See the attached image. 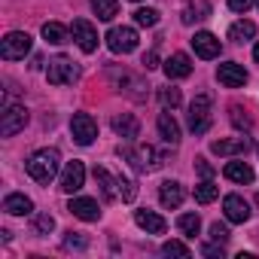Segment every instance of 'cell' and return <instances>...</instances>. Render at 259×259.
Instances as JSON below:
<instances>
[{
	"label": "cell",
	"instance_id": "cell-1",
	"mask_svg": "<svg viewBox=\"0 0 259 259\" xmlns=\"http://www.w3.org/2000/svg\"><path fill=\"white\" fill-rule=\"evenodd\" d=\"M58 150H37L31 159H28V174L37 180V183H49L55 174H58Z\"/></svg>",
	"mask_w": 259,
	"mask_h": 259
},
{
	"label": "cell",
	"instance_id": "cell-2",
	"mask_svg": "<svg viewBox=\"0 0 259 259\" xmlns=\"http://www.w3.org/2000/svg\"><path fill=\"white\" fill-rule=\"evenodd\" d=\"M213 116H210V95H195L192 107H189V128L195 135H204L210 128Z\"/></svg>",
	"mask_w": 259,
	"mask_h": 259
},
{
	"label": "cell",
	"instance_id": "cell-3",
	"mask_svg": "<svg viewBox=\"0 0 259 259\" xmlns=\"http://www.w3.org/2000/svg\"><path fill=\"white\" fill-rule=\"evenodd\" d=\"M119 156H125L138 171H156V168L165 165L162 153H156L153 147H141V150H128V147H125V150H119Z\"/></svg>",
	"mask_w": 259,
	"mask_h": 259
},
{
	"label": "cell",
	"instance_id": "cell-4",
	"mask_svg": "<svg viewBox=\"0 0 259 259\" xmlns=\"http://www.w3.org/2000/svg\"><path fill=\"white\" fill-rule=\"evenodd\" d=\"M31 52V37L25 31H13L4 37V43H0V55H4L7 61H19Z\"/></svg>",
	"mask_w": 259,
	"mask_h": 259
},
{
	"label": "cell",
	"instance_id": "cell-5",
	"mask_svg": "<svg viewBox=\"0 0 259 259\" xmlns=\"http://www.w3.org/2000/svg\"><path fill=\"white\" fill-rule=\"evenodd\" d=\"M107 46H110V52H116V55L135 52V49H138V31H135V28H110Z\"/></svg>",
	"mask_w": 259,
	"mask_h": 259
},
{
	"label": "cell",
	"instance_id": "cell-6",
	"mask_svg": "<svg viewBox=\"0 0 259 259\" xmlns=\"http://www.w3.org/2000/svg\"><path fill=\"white\" fill-rule=\"evenodd\" d=\"M28 125V110L25 107H7L4 113H0V135L4 138H13V135H19L22 128Z\"/></svg>",
	"mask_w": 259,
	"mask_h": 259
},
{
	"label": "cell",
	"instance_id": "cell-7",
	"mask_svg": "<svg viewBox=\"0 0 259 259\" xmlns=\"http://www.w3.org/2000/svg\"><path fill=\"white\" fill-rule=\"evenodd\" d=\"M70 135H73V141H76L79 147H89V144L98 138V125H95V119H92L89 113H76L73 122H70Z\"/></svg>",
	"mask_w": 259,
	"mask_h": 259
},
{
	"label": "cell",
	"instance_id": "cell-8",
	"mask_svg": "<svg viewBox=\"0 0 259 259\" xmlns=\"http://www.w3.org/2000/svg\"><path fill=\"white\" fill-rule=\"evenodd\" d=\"M46 79H49L52 85H67V82H73V79H76V67H73V61H67L64 55L52 58L49 67H46Z\"/></svg>",
	"mask_w": 259,
	"mask_h": 259
},
{
	"label": "cell",
	"instance_id": "cell-9",
	"mask_svg": "<svg viewBox=\"0 0 259 259\" xmlns=\"http://www.w3.org/2000/svg\"><path fill=\"white\" fill-rule=\"evenodd\" d=\"M82 183H85V165H82V162H76V159H73V162H67V165H64V171H61V189L73 195V192H79V189H82Z\"/></svg>",
	"mask_w": 259,
	"mask_h": 259
},
{
	"label": "cell",
	"instance_id": "cell-10",
	"mask_svg": "<svg viewBox=\"0 0 259 259\" xmlns=\"http://www.w3.org/2000/svg\"><path fill=\"white\" fill-rule=\"evenodd\" d=\"M70 31H73V40H76V46H79L82 52H95V49H98V31H95L85 19H76V22L70 25Z\"/></svg>",
	"mask_w": 259,
	"mask_h": 259
},
{
	"label": "cell",
	"instance_id": "cell-11",
	"mask_svg": "<svg viewBox=\"0 0 259 259\" xmlns=\"http://www.w3.org/2000/svg\"><path fill=\"white\" fill-rule=\"evenodd\" d=\"M253 144H250V138H223V141H213L210 144V150L217 153V156H244L247 150H250Z\"/></svg>",
	"mask_w": 259,
	"mask_h": 259
},
{
	"label": "cell",
	"instance_id": "cell-12",
	"mask_svg": "<svg viewBox=\"0 0 259 259\" xmlns=\"http://www.w3.org/2000/svg\"><path fill=\"white\" fill-rule=\"evenodd\" d=\"M192 49H195V55L198 58H220V40L213 37V34H207V31H198L195 37H192Z\"/></svg>",
	"mask_w": 259,
	"mask_h": 259
},
{
	"label": "cell",
	"instance_id": "cell-13",
	"mask_svg": "<svg viewBox=\"0 0 259 259\" xmlns=\"http://www.w3.org/2000/svg\"><path fill=\"white\" fill-rule=\"evenodd\" d=\"M217 79H220L226 89H238V85L247 82V70H244L241 64H235V61H226V64H220Z\"/></svg>",
	"mask_w": 259,
	"mask_h": 259
},
{
	"label": "cell",
	"instance_id": "cell-14",
	"mask_svg": "<svg viewBox=\"0 0 259 259\" xmlns=\"http://www.w3.org/2000/svg\"><path fill=\"white\" fill-rule=\"evenodd\" d=\"M223 210H226L229 223H247L250 220V204L241 195H226L223 198Z\"/></svg>",
	"mask_w": 259,
	"mask_h": 259
},
{
	"label": "cell",
	"instance_id": "cell-15",
	"mask_svg": "<svg viewBox=\"0 0 259 259\" xmlns=\"http://www.w3.org/2000/svg\"><path fill=\"white\" fill-rule=\"evenodd\" d=\"M113 132H116L119 138H125V141H135V138L141 135V122H138L132 113H116V116H113Z\"/></svg>",
	"mask_w": 259,
	"mask_h": 259
},
{
	"label": "cell",
	"instance_id": "cell-16",
	"mask_svg": "<svg viewBox=\"0 0 259 259\" xmlns=\"http://www.w3.org/2000/svg\"><path fill=\"white\" fill-rule=\"evenodd\" d=\"M165 73H168V79H183V76H189V73H192V61H189V55L174 52V55L165 61Z\"/></svg>",
	"mask_w": 259,
	"mask_h": 259
},
{
	"label": "cell",
	"instance_id": "cell-17",
	"mask_svg": "<svg viewBox=\"0 0 259 259\" xmlns=\"http://www.w3.org/2000/svg\"><path fill=\"white\" fill-rule=\"evenodd\" d=\"M183 198H186V192H183V186H180L177 180H165V183L159 186V201H162L165 207H180Z\"/></svg>",
	"mask_w": 259,
	"mask_h": 259
},
{
	"label": "cell",
	"instance_id": "cell-18",
	"mask_svg": "<svg viewBox=\"0 0 259 259\" xmlns=\"http://www.w3.org/2000/svg\"><path fill=\"white\" fill-rule=\"evenodd\" d=\"M67 210H70L73 217L85 220V223H95V220L101 217V210H98V201H92V198H70Z\"/></svg>",
	"mask_w": 259,
	"mask_h": 259
},
{
	"label": "cell",
	"instance_id": "cell-19",
	"mask_svg": "<svg viewBox=\"0 0 259 259\" xmlns=\"http://www.w3.org/2000/svg\"><path fill=\"white\" fill-rule=\"evenodd\" d=\"M135 223H138L141 229H147L150 235H165V229H168V223H165L159 213H153V210H138V213H135Z\"/></svg>",
	"mask_w": 259,
	"mask_h": 259
},
{
	"label": "cell",
	"instance_id": "cell-20",
	"mask_svg": "<svg viewBox=\"0 0 259 259\" xmlns=\"http://www.w3.org/2000/svg\"><path fill=\"white\" fill-rule=\"evenodd\" d=\"M159 135H162V141L171 144V147L180 144V125L174 122L171 113H162V116H159Z\"/></svg>",
	"mask_w": 259,
	"mask_h": 259
},
{
	"label": "cell",
	"instance_id": "cell-21",
	"mask_svg": "<svg viewBox=\"0 0 259 259\" xmlns=\"http://www.w3.org/2000/svg\"><path fill=\"white\" fill-rule=\"evenodd\" d=\"M95 180H98V186H101V195L107 198V201H113L116 195H119V177H113L107 168H95Z\"/></svg>",
	"mask_w": 259,
	"mask_h": 259
},
{
	"label": "cell",
	"instance_id": "cell-22",
	"mask_svg": "<svg viewBox=\"0 0 259 259\" xmlns=\"http://www.w3.org/2000/svg\"><path fill=\"white\" fill-rule=\"evenodd\" d=\"M4 210H7V213H13V217H25V213H31V210H34V204H31V198H28V195L13 192V195H7V198H4Z\"/></svg>",
	"mask_w": 259,
	"mask_h": 259
},
{
	"label": "cell",
	"instance_id": "cell-23",
	"mask_svg": "<svg viewBox=\"0 0 259 259\" xmlns=\"http://www.w3.org/2000/svg\"><path fill=\"white\" fill-rule=\"evenodd\" d=\"M226 177L232 183H253V168L247 162H229L226 165Z\"/></svg>",
	"mask_w": 259,
	"mask_h": 259
},
{
	"label": "cell",
	"instance_id": "cell-24",
	"mask_svg": "<svg viewBox=\"0 0 259 259\" xmlns=\"http://www.w3.org/2000/svg\"><path fill=\"white\" fill-rule=\"evenodd\" d=\"M92 10H95V16L101 22H110V19L119 16V4H116V0H92Z\"/></svg>",
	"mask_w": 259,
	"mask_h": 259
},
{
	"label": "cell",
	"instance_id": "cell-25",
	"mask_svg": "<svg viewBox=\"0 0 259 259\" xmlns=\"http://www.w3.org/2000/svg\"><path fill=\"white\" fill-rule=\"evenodd\" d=\"M253 34H256V25L247 22V19H244V22H235V25L229 28V40H235V43H244V40H250Z\"/></svg>",
	"mask_w": 259,
	"mask_h": 259
},
{
	"label": "cell",
	"instance_id": "cell-26",
	"mask_svg": "<svg viewBox=\"0 0 259 259\" xmlns=\"http://www.w3.org/2000/svg\"><path fill=\"white\" fill-rule=\"evenodd\" d=\"M43 37H46L49 43L61 46V43H67V28L58 25V22H46V25H43Z\"/></svg>",
	"mask_w": 259,
	"mask_h": 259
},
{
	"label": "cell",
	"instance_id": "cell-27",
	"mask_svg": "<svg viewBox=\"0 0 259 259\" xmlns=\"http://www.w3.org/2000/svg\"><path fill=\"white\" fill-rule=\"evenodd\" d=\"M217 195H220V186H217L213 180H204V183L195 186V201H198V204H210Z\"/></svg>",
	"mask_w": 259,
	"mask_h": 259
},
{
	"label": "cell",
	"instance_id": "cell-28",
	"mask_svg": "<svg viewBox=\"0 0 259 259\" xmlns=\"http://www.w3.org/2000/svg\"><path fill=\"white\" fill-rule=\"evenodd\" d=\"M177 229H180L186 238H195V235H198V229H201V220H198V213H183V217L177 220Z\"/></svg>",
	"mask_w": 259,
	"mask_h": 259
},
{
	"label": "cell",
	"instance_id": "cell-29",
	"mask_svg": "<svg viewBox=\"0 0 259 259\" xmlns=\"http://www.w3.org/2000/svg\"><path fill=\"white\" fill-rule=\"evenodd\" d=\"M207 13H210V7H207V4H198V7H192V4H189V7L183 10V25H192V22L204 19Z\"/></svg>",
	"mask_w": 259,
	"mask_h": 259
},
{
	"label": "cell",
	"instance_id": "cell-30",
	"mask_svg": "<svg viewBox=\"0 0 259 259\" xmlns=\"http://www.w3.org/2000/svg\"><path fill=\"white\" fill-rule=\"evenodd\" d=\"M135 22H138L141 28H153V25H159V13L150 10V7H144V10L135 13Z\"/></svg>",
	"mask_w": 259,
	"mask_h": 259
},
{
	"label": "cell",
	"instance_id": "cell-31",
	"mask_svg": "<svg viewBox=\"0 0 259 259\" xmlns=\"http://www.w3.org/2000/svg\"><path fill=\"white\" fill-rule=\"evenodd\" d=\"M232 125H235V128H244V132H247V128L253 125V119H250V113H247L244 107H232Z\"/></svg>",
	"mask_w": 259,
	"mask_h": 259
},
{
	"label": "cell",
	"instance_id": "cell-32",
	"mask_svg": "<svg viewBox=\"0 0 259 259\" xmlns=\"http://www.w3.org/2000/svg\"><path fill=\"white\" fill-rule=\"evenodd\" d=\"M52 229H55V220H52L49 213H37V217H34V232H37V235H49Z\"/></svg>",
	"mask_w": 259,
	"mask_h": 259
},
{
	"label": "cell",
	"instance_id": "cell-33",
	"mask_svg": "<svg viewBox=\"0 0 259 259\" xmlns=\"http://www.w3.org/2000/svg\"><path fill=\"white\" fill-rule=\"evenodd\" d=\"M119 195H122V201H135L138 198V186L128 177H119Z\"/></svg>",
	"mask_w": 259,
	"mask_h": 259
},
{
	"label": "cell",
	"instance_id": "cell-34",
	"mask_svg": "<svg viewBox=\"0 0 259 259\" xmlns=\"http://www.w3.org/2000/svg\"><path fill=\"white\" fill-rule=\"evenodd\" d=\"M162 253H165V256H183V259H186V256H189V247L180 244V241H165V244H162Z\"/></svg>",
	"mask_w": 259,
	"mask_h": 259
},
{
	"label": "cell",
	"instance_id": "cell-35",
	"mask_svg": "<svg viewBox=\"0 0 259 259\" xmlns=\"http://www.w3.org/2000/svg\"><path fill=\"white\" fill-rule=\"evenodd\" d=\"M159 98H162V104H165V107H171V110L183 101V98H180V89H162V92H159Z\"/></svg>",
	"mask_w": 259,
	"mask_h": 259
},
{
	"label": "cell",
	"instance_id": "cell-36",
	"mask_svg": "<svg viewBox=\"0 0 259 259\" xmlns=\"http://www.w3.org/2000/svg\"><path fill=\"white\" fill-rule=\"evenodd\" d=\"M64 247H67V250H85V247H89V241H85L79 232H67V238H64Z\"/></svg>",
	"mask_w": 259,
	"mask_h": 259
},
{
	"label": "cell",
	"instance_id": "cell-37",
	"mask_svg": "<svg viewBox=\"0 0 259 259\" xmlns=\"http://www.w3.org/2000/svg\"><path fill=\"white\" fill-rule=\"evenodd\" d=\"M210 238H213L217 244H226V241H229V229H226L223 223H213V226H210Z\"/></svg>",
	"mask_w": 259,
	"mask_h": 259
},
{
	"label": "cell",
	"instance_id": "cell-38",
	"mask_svg": "<svg viewBox=\"0 0 259 259\" xmlns=\"http://www.w3.org/2000/svg\"><path fill=\"white\" fill-rule=\"evenodd\" d=\"M253 7V0H229V10L232 13H247Z\"/></svg>",
	"mask_w": 259,
	"mask_h": 259
},
{
	"label": "cell",
	"instance_id": "cell-39",
	"mask_svg": "<svg viewBox=\"0 0 259 259\" xmlns=\"http://www.w3.org/2000/svg\"><path fill=\"white\" fill-rule=\"evenodd\" d=\"M195 168H198V174H201L204 180H210V177H213V168H210L204 159H195Z\"/></svg>",
	"mask_w": 259,
	"mask_h": 259
},
{
	"label": "cell",
	"instance_id": "cell-40",
	"mask_svg": "<svg viewBox=\"0 0 259 259\" xmlns=\"http://www.w3.org/2000/svg\"><path fill=\"white\" fill-rule=\"evenodd\" d=\"M201 253H204V256H220V259H223V253H226V250H223V244H217V241H213V244L201 247Z\"/></svg>",
	"mask_w": 259,
	"mask_h": 259
},
{
	"label": "cell",
	"instance_id": "cell-41",
	"mask_svg": "<svg viewBox=\"0 0 259 259\" xmlns=\"http://www.w3.org/2000/svg\"><path fill=\"white\" fill-rule=\"evenodd\" d=\"M144 67H147V70L159 67V55H156V52H147V55H144Z\"/></svg>",
	"mask_w": 259,
	"mask_h": 259
},
{
	"label": "cell",
	"instance_id": "cell-42",
	"mask_svg": "<svg viewBox=\"0 0 259 259\" xmlns=\"http://www.w3.org/2000/svg\"><path fill=\"white\" fill-rule=\"evenodd\" d=\"M253 58H256V61H259V43H256V49H253Z\"/></svg>",
	"mask_w": 259,
	"mask_h": 259
},
{
	"label": "cell",
	"instance_id": "cell-43",
	"mask_svg": "<svg viewBox=\"0 0 259 259\" xmlns=\"http://www.w3.org/2000/svg\"><path fill=\"white\" fill-rule=\"evenodd\" d=\"M256 204H259V195H256Z\"/></svg>",
	"mask_w": 259,
	"mask_h": 259
},
{
	"label": "cell",
	"instance_id": "cell-44",
	"mask_svg": "<svg viewBox=\"0 0 259 259\" xmlns=\"http://www.w3.org/2000/svg\"><path fill=\"white\" fill-rule=\"evenodd\" d=\"M256 4H259V0H256Z\"/></svg>",
	"mask_w": 259,
	"mask_h": 259
},
{
	"label": "cell",
	"instance_id": "cell-45",
	"mask_svg": "<svg viewBox=\"0 0 259 259\" xmlns=\"http://www.w3.org/2000/svg\"><path fill=\"white\" fill-rule=\"evenodd\" d=\"M135 4H138V0H135Z\"/></svg>",
	"mask_w": 259,
	"mask_h": 259
}]
</instances>
